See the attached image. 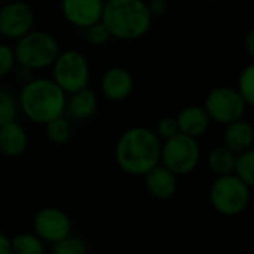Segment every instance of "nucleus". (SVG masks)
<instances>
[{"label":"nucleus","mask_w":254,"mask_h":254,"mask_svg":"<svg viewBox=\"0 0 254 254\" xmlns=\"http://www.w3.org/2000/svg\"><path fill=\"white\" fill-rule=\"evenodd\" d=\"M36 15L33 7L22 0L3 3L0 7V36L7 40H18L34 28Z\"/></svg>","instance_id":"obj_9"},{"label":"nucleus","mask_w":254,"mask_h":254,"mask_svg":"<svg viewBox=\"0 0 254 254\" xmlns=\"http://www.w3.org/2000/svg\"><path fill=\"white\" fill-rule=\"evenodd\" d=\"M7 1H12V0H0V3H7Z\"/></svg>","instance_id":"obj_33"},{"label":"nucleus","mask_w":254,"mask_h":254,"mask_svg":"<svg viewBox=\"0 0 254 254\" xmlns=\"http://www.w3.org/2000/svg\"><path fill=\"white\" fill-rule=\"evenodd\" d=\"M234 176H237L241 182H244L247 186H254V150H246L243 153H238L235 156V165H234Z\"/></svg>","instance_id":"obj_21"},{"label":"nucleus","mask_w":254,"mask_h":254,"mask_svg":"<svg viewBox=\"0 0 254 254\" xmlns=\"http://www.w3.org/2000/svg\"><path fill=\"white\" fill-rule=\"evenodd\" d=\"M67 94L49 77H33L24 83L16 101L18 109L33 124L45 125L63 116Z\"/></svg>","instance_id":"obj_2"},{"label":"nucleus","mask_w":254,"mask_h":254,"mask_svg":"<svg viewBox=\"0 0 254 254\" xmlns=\"http://www.w3.org/2000/svg\"><path fill=\"white\" fill-rule=\"evenodd\" d=\"M244 46H246V51L250 57H254V30H250L244 39Z\"/></svg>","instance_id":"obj_31"},{"label":"nucleus","mask_w":254,"mask_h":254,"mask_svg":"<svg viewBox=\"0 0 254 254\" xmlns=\"http://www.w3.org/2000/svg\"><path fill=\"white\" fill-rule=\"evenodd\" d=\"M235 153L231 152L229 149H226L225 146L220 147H214L210 155H208V167L210 170L217 176H228L232 174L234 171V165H235Z\"/></svg>","instance_id":"obj_18"},{"label":"nucleus","mask_w":254,"mask_h":254,"mask_svg":"<svg viewBox=\"0 0 254 254\" xmlns=\"http://www.w3.org/2000/svg\"><path fill=\"white\" fill-rule=\"evenodd\" d=\"M0 254H12L10 238L0 232Z\"/></svg>","instance_id":"obj_30"},{"label":"nucleus","mask_w":254,"mask_h":254,"mask_svg":"<svg viewBox=\"0 0 254 254\" xmlns=\"http://www.w3.org/2000/svg\"><path fill=\"white\" fill-rule=\"evenodd\" d=\"M101 94L106 100L113 103L125 101L134 89V77L125 67L115 65L104 71L100 82Z\"/></svg>","instance_id":"obj_12"},{"label":"nucleus","mask_w":254,"mask_h":254,"mask_svg":"<svg viewBox=\"0 0 254 254\" xmlns=\"http://www.w3.org/2000/svg\"><path fill=\"white\" fill-rule=\"evenodd\" d=\"M153 131L161 141H165V140L177 135L179 134V125H177L176 118L174 116H162L156 122V127Z\"/></svg>","instance_id":"obj_26"},{"label":"nucleus","mask_w":254,"mask_h":254,"mask_svg":"<svg viewBox=\"0 0 254 254\" xmlns=\"http://www.w3.org/2000/svg\"><path fill=\"white\" fill-rule=\"evenodd\" d=\"M235 89L246 101V104L252 107L254 104V64H249L241 70Z\"/></svg>","instance_id":"obj_22"},{"label":"nucleus","mask_w":254,"mask_h":254,"mask_svg":"<svg viewBox=\"0 0 254 254\" xmlns=\"http://www.w3.org/2000/svg\"><path fill=\"white\" fill-rule=\"evenodd\" d=\"M10 246H12V254H43L45 247L43 241L28 232H22L10 238Z\"/></svg>","instance_id":"obj_20"},{"label":"nucleus","mask_w":254,"mask_h":254,"mask_svg":"<svg viewBox=\"0 0 254 254\" xmlns=\"http://www.w3.org/2000/svg\"><path fill=\"white\" fill-rule=\"evenodd\" d=\"M52 80L65 92L71 94L88 88L91 80V65L86 57L76 49L60 51L51 65Z\"/></svg>","instance_id":"obj_6"},{"label":"nucleus","mask_w":254,"mask_h":254,"mask_svg":"<svg viewBox=\"0 0 254 254\" xmlns=\"http://www.w3.org/2000/svg\"><path fill=\"white\" fill-rule=\"evenodd\" d=\"M253 143L254 129L253 125L249 121L240 119L226 125V129L223 134V146L226 149L238 155V153L253 149Z\"/></svg>","instance_id":"obj_17"},{"label":"nucleus","mask_w":254,"mask_h":254,"mask_svg":"<svg viewBox=\"0 0 254 254\" xmlns=\"http://www.w3.org/2000/svg\"><path fill=\"white\" fill-rule=\"evenodd\" d=\"M98 109V95L89 86L79 89L76 92L67 94L64 116L73 121H88Z\"/></svg>","instance_id":"obj_13"},{"label":"nucleus","mask_w":254,"mask_h":254,"mask_svg":"<svg viewBox=\"0 0 254 254\" xmlns=\"http://www.w3.org/2000/svg\"><path fill=\"white\" fill-rule=\"evenodd\" d=\"M43 127L48 140L54 144H65L71 137V125L64 115L49 121Z\"/></svg>","instance_id":"obj_19"},{"label":"nucleus","mask_w":254,"mask_h":254,"mask_svg":"<svg viewBox=\"0 0 254 254\" xmlns=\"http://www.w3.org/2000/svg\"><path fill=\"white\" fill-rule=\"evenodd\" d=\"M19 109L16 97L9 89L0 88V127L10 121H15Z\"/></svg>","instance_id":"obj_24"},{"label":"nucleus","mask_w":254,"mask_h":254,"mask_svg":"<svg viewBox=\"0 0 254 254\" xmlns=\"http://www.w3.org/2000/svg\"><path fill=\"white\" fill-rule=\"evenodd\" d=\"M152 21L144 0H104L101 22L113 39L124 42L141 39L149 33Z\"/></svg>","instance_id":"obj_3"},{"label":"nucleus","mask_w":254,"mask_h":254,"mask_svg":"<svg viewBox=\"0 0 254 254\" xmlns=\"http://www.w3.org/2000/svg\"><path fill=\"white\" fill-rule=\"evenodd\" d=\"M205 1H210V3H216V1H220V0H205Z\"/></svg>","instance_id":"obj_32"},{"label":"nucleus","mask_w":254,"mask_h":254,"mask_svg":"<svg viewBox=\"0 0 254 254\" xmlns=\"http://www.w3.org/2000/svg\"><path fill=\"white\" fill-rule=\"evenodd\" d=\"M211 122L229 125L235 121L244 119L249 106L241 98L238 91L231 86H217L211 89L202 106Z\"/></svg>","instance_id":"obj_8"},{"label":"nucleus","mask_w":254,"mask_h":254,"mask_svg":"<svg viewBox=\"0 0 254 254\" xmlns=\"http://www.w3.org/2000/svg\"><path fill=\"white\" fill-rule=\"evenodd\" d=\"M85 31H86V40H88L92 46H104V45L112 39V36H110L107 27H106L101 21L92 24V25L88 27Z\"/></svg>","instance_id":"obj_25"},{"label":"nucleus","mask_w":254,"mask_h":254,"mask_svg":"<svg viewBox=\"0 0 254 254\" xmlns=\"http://www.w3.org/2000/svg\"><path fill=\"white\" fill-rule=\"evenodd\" d=\"M250 190L252 188L237 176H220L210 188V202L219 214L235 217L247 210L252 195Z\"/></svg>","instance_id":"obj_5"},{"label":"nucleus","mask_w":254,"mask_h":254,"mask_svg":"<svg viewBox=\"0 0 254 254\" xmlns=\"http://www.w3.org/2000/svg\"><path fill=\"white\" fill-rule=\"evenodd\" d=\"M73 223L65 211L57 207L40 208L33 217V234L51 246L71 234Z\"/></svg>","instance_id":"obj_10"},{"label":"nucleus","mask_w":254,"mask_h":254,"mask_svg":"<svg viewBox=\"0 0 254 254\" xmlns=\"http://www.w3.org/2000/svg\"><path fill=\"white\" fill-rule=\"evenodd\" d=\"M51 254H88V246L83 238L70 234L68 237L52 244Z\"/></svg>","instance_id":"obj_23"},{"label":"nucleus","mask_w":254,"mask_h":254,"mask_svg":"<svg viewBox=\"0 0 254 254\" xmlns=\"http://www.w3.org/2000/svg\"><path fill=\"white\" fill-rule=\"evenodd\" d=\"M144 185L147 192L153 198L159 201H167L176 195L179 182L174 173H171L162 164H158L144 176Z\"/></svg>","instance_id":"obj_14"},{"label":"nucleus","mask_w":254,"mask_h":254,"mask_svg":"<svg viewBox=\"0 0 254 254\" xmlns=\"http://www.w3.org/2000/svg\"><path fill=\"white\" fill-rule=\"evenodd\" d=\"M60 7L68 24L86 30L92 24L101 21L104 0H61Z\"/></svg>","instance_id":"obj_11"},{"label":"nucleus","mask_w":254,"mask_h":254,"mask_svg":"<svg viewBox=\"0 0 254 254\" xmlns=\"http://www.w3.org/2000/svg\"><path fill=\"white\" fill-rule=\"evenodd\" d=\"M13 54L18 65L39 71L51 68L60 54V43L52 33L33 28L16 40Z\"/></svg>","instance_id":"obj_4"},{"label":"nucleus","mask_w":254,"mask_h":254,"mask_svg":"<svg viewBox=\"0 0 254 254\" xmlns=\"http://www.w3.org/2000/svg\"><path fill=\"white\" fill-rule=\"evenodd\" d=\"M13 74H15V79L21 83V85H24V83H27V82H30L34 76V71H31L30 68H27V67H22V65H15V68H13V71H12Z\"/></svg>","instance_id":"obj_29"},{"label":"nucleus","mask_w":254,"mask_h":254,"mask_svg":"<svg viewBox=\"0 0 254 254\" xmlns=\"http://www.w3.org/2000/svg\"><path fill=\"white\" fill-rule=\"evenodd\" d=\"M15 65H16V60L13 54V48L0 42V77H4L9 73H12Z\"/></svg>","instance_id":"obj_27"},{"label":"nucleus","mask_w":254,"mask_h":254,"mask_svg":"<svg viewBox=\"0 0 254 254\" xmlns=\"http://www.w3.org/2000/svg\"><path fill=\"white\" fill-rule=\"evenodd\" d=\"M144 1H146L149 13L153 19L164 16L168 10V6H170L168 0H144Z\"/></svg>","instance_id":"obj_28"},{"label":"nucleus","mask_w":254,"mask_h":254,"mask_svg":"<svg viewBox=\"0 0 254 254\" xmlns=\"http://www.w3.org/2000/svg\"><path fill=\"white\" fill-rule=\"evenodd\" d=\"M161 144L153 129L132 127L118 140L115 159L118 167L129 176L144 177L153 167L161 164Z\"/></svg>","instance_id":"obj_1"},{"label":"nucleus","mask_w":254,"mask_h":254,"mask_svg":"<svg viewBox=\"0 0 254 254\" xmlns=\"http://www.w3.org/2000/svg\"><path fill=\"white\" fill-rule=\"evenodd\" d=\"M201 147L196 138L177 134L161 144V164L171 173L188 176L199 165Z\"/></svg>","instance_id":"obj_7"},{"label":"nucleus","mask_w":254,"mask_h":254,"mask_svg":"<svg viewBox=\"0 0 254 254\" xmlns=\"http://www.w3.org/2000/svg\"><path fill=\"white\" fill-rule=\"evenodd\" d=\"M179 132L192 138H196L204 135L210 128V118L202 106H188L183 110L179 112L176 116Z\"/></svg>","instance_id":"obj_16"},{"label":"nucleus","mask_w":254,"mask_h":254,"mask_svg":"<svg viewBox=\"0 0 254 254\" xmlns=\"http://www.w3.org/2000/svg\"><path fill=\"white\" fill-rule=\"evenodd\" d=\"M28 147V134L15 119L0 127V153L6 158H18Z\"/></svg>","instance_id":"obj_15"}]
</instances>
